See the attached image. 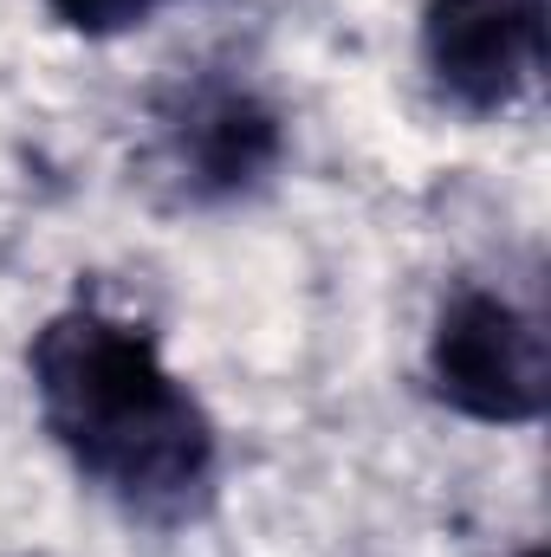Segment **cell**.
I'll return each instance as SVG.
<instances>
[{
  "label": "cell",
  "mask_w": 551,
  "mask_h": 557,
  "mask_svg": "<svg viewBox=\"0 0 551 557\" xmlns=\"http://www.w3.org/2000/svg\"><path fill=\"white\" fill-rule=\"evenodd\" d=\"M26 383L65 467L143 525H188L221 480V428L169 370L156 331L91 298L59 305L26 344Z\"/></svg>",
  "instance_id": "cell-1"
},
{
  "label": "cell",
  "mask_w": 551,
  "mask_h": 557,
  "mask_svg": "<svg viewBox=\"0 0 551 557\" xmlns=\"http://www.w3.org/2000/svg\"><path fill=\"white\" fill-rule=\"evenodd\" d=\"M421 376L448 416L480 421V428H532L551 396L546 331L506 292L454 285L434 311Z\"/></svg>",
  "instance_id": "cell-2"
},
{
  "label": "cell",
  "mask_w": 551,
  "mask_h": 557,
  "mask_svg": "<svg viewBox=\"0 0 551 557\" xmlns=\"http://www.w3.org/2000/svg\"><path fill=\"white\" fill-rule=\"evenodd\" d=\"M421 72L461 117H500L546 78V0H421Z\"/></svg>",
  "instance_id": "cell-3"
},
{
  "label": "cell",
  "mask_w": 551,
  "mask_h": 557,
  "mask_svg": "<svg viewBox=\"0 0 551 557\" xmlns=\"http://www.w3.org/2000/svg\"><path fill=\"white\" fill-rule=\"evenodd\" d=\"M162 156L188 201H234L254 195L285 156V117L234 78L182 85L162 104Z\"/></svg>",
  "instance_id": "cell-4"
},
{
  "label": "cell",
  "mask_w": 551,
  "mask_h": 557,
  "mask_svg": "<svg viewBox=\"0 0 551 557\" xmlns=\"http://www.w3.org/2000/svg\"><path fill=\"white\" fill-rule=\"evenodd\" d=\"M162 7L169 0H46V13L78 39H124V33L149 26Z\"/></svg>",
  "instance_id": "cell-5"
},
{
  "label": "cell",
  "mask_w": 551,
  "mask_h": 557,
  "mask_svg": "<svg viewBox=\"0 0 551 557\" xmlns=\"http://www.w3.org/2000/svg\"><path fill=\"white\" fill-rule=\"evenodd\" d=\"M519 557H546V545H526V552H519Z\"/></svg>",
  "instance_id": "cell-6"
}]
</instances>
